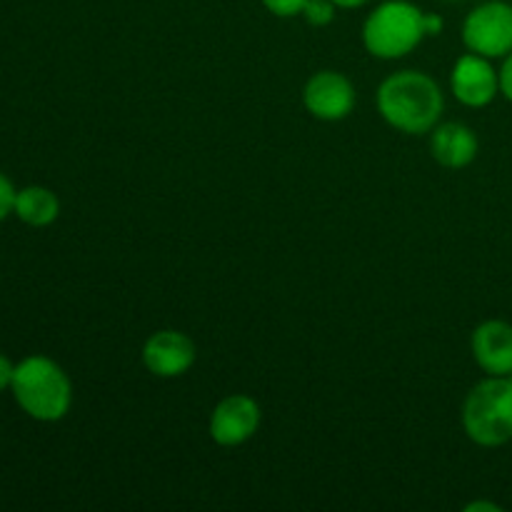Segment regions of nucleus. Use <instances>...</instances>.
Listing matches in <instances>:
<instances>
[{"mask_svg":"<svg viewBox=\"0 0 512 512\" xmlns=\"http://www.w3.org/2000/svg\"><path fill=\"white\" fill-rule=\"evenodd\" d=\"M305 3H308V0H263L265 8L273 15H278V18H293V15H300L303 13Z\"/></svg>","mask_w":512,"mask_h":512,"instance_id":"14","label":"nucleus"},{"mask_svg":"<svg viewBox=\"0 0 512 512\" xmlns=\"http://www.w3.org/2000/svg\"><path fill=\"white\" fill-rule=\"evenodd\" d=\"M500 93L512 103V53L505 55V63L500 68Z\"/></svg>","mask_w":512,"mask_h":512,"instance_id":"16","label":"nucleus"},{"mask_svg":"<svg viewBox=\"0 0 512 512\" xmlns=\"http://www.w3.org/2000/svg\"><path fill=\"white\" fill-rule=\"evenodd\" d=\"M425 38V13L410 0H385L363 25L365 50L380 60L405 58Z\"/></svg>","mask_w":512,"mask_h":512,"instance_id":"4","label":"nucleus"},{"mask_svg":"<svg viewBox=\"0 0 512 512\" xmlns=\"http://www.w3.org/2000/svg\"><path fill=\"white\" fill-rule=\"evenodd\" d=\"M15 188L3 173H0V220L8 218V213H13L15 208Z\"/></svg>","mask_w":512,"mask_h":512,"instance_id":"15","label":"nucleus"},{"mask_svg":"<svg viewBox=\"0 0 512 512\" xmlns=\"http://www.w3.org/2000/svg\"><path fill=\"white\" fill-rule=\"evenodd\" d=\"M450 3H458V0H450Z\"/></svg>","mask_w":512,"mask_h":512,"instance_id":"21","label":"nucleus"},{"mask_svg":"<svg viewBox=\"0 0 512 512\" xmlns=\"http://www.w3.org/2000/svg\"><path fill=\"white\" fill-rule=\"evenodd\" d=\"M463 43L483 58H505L512 53V5L488 0L468 13L463 23Z\"/></svg>","mask_w":512,"mask_h":512,"instance_id":"5","label":"nucleus"},{"mask_svg":"<svg viewBox=\"0 0 512 512\" xmlns=\"http://www.w3.org/2000/svg\"><path fill=\"white\" fill-rule=\"evenodd\" d=\"M475 510H490V512H500V505H493V503H470L465 512H475Z\"/></svg>","mask_w":512,"mask_h":512,"instance_id":"20","label":"nucleus"},{"mask_svg":"<svg viewBox=\"0 0 512 512\" xmlns=\"http://www.w3.org/2000/svg\"><path fill=\"white\" fill-rule=\"evenodd\" d=\"M303 103L313 118L335 123L345 120L355 108V88L338 70H320L310 75L303 90Z\"/></svg>","mask_w":512,"mask_h":512,"instance_id":"7","label":"nucleus"},{"mask_svg":"<svg viewBox=\"0 0 512 512\" xmlns=\"http://www.w3.org/2000/svg\"><path fill=\"white\" fill-rule=\"evenodd\" d=\"M443 28H445V23L440 15L425 13V35H440L443 33Z\"/></svg>","mask_w":512,"mask_h":512,"instance_id":"18","label":"nucleus"},{"mask_svg":"<svg viewBox=\"0 0 512 512\" xmlns=\"http://www.w3.org/2000/svg\"><path fill=\"white\" fill-rule=\"evenodd\" d=\"M463 428L483 448L512 440V375H488L470 390L463 405Z\"/></svg>","mask_w":512,"mask_h":512,"instance_id":"3","label":"nucleus"},{"mask_svg":"<svg viewBox=\"0 0 512 512\" xmlns=\"http://www.w3.org/2000/svg\"><path fill=\"white\" fill-rule=\"evenodd\" d=\"M333 3L343 10H353V8H363V5L370 3V0H333Z\"/></svg>","mask_w":512,"mask_h":512,"instance_id":"19","label":"nucleus"},{"mask_svg":"<svg viewBox=\"0 0 512 512\" xmlns=\"http://www.w3.org/2000/svg\"><path fill=\"white\" fill-rule=\"evenodd\" d=\"M195 343L180 330H158L143 345V363L155 378H180L195 365Z\"/></svg>","mask_w":512,"mask_h":512,"instance_id":"9","label":"nucleus"},{"mask_svg":"<svg viewBox=\"0 0 512 512\" xmlns=\"http://www.w3.org/2000/svg\"><path fill=\"white\" fill-rule=\"evenodd\" d=\"M13 375H15V365L10 363L8 358L0 355V390H5L8 385H13Z\"/></svg>","mask_w":512,"mask_h":512,"instance_id":"17","label":"nucleus"},{"mask_svg":"<svg viewBox=\"0 0 512 512\" xmlns=\"http://www.w3.org/2000/svg\"><path fill=\"white\" fill-rule=\"evenodd\" d=\"M450 90L468 108H485L500 93V75L490 65V58L468 53L458 58L450 73Z\"/></svg>","mask_w":512,"mask_h":512,"instance_id":"8","label":"nucleus"},{"mask_svg":"<svg viewBox=\"0 0 512 512\" xmlns=\"http://www.w3.org/2000/svg\"><path fill=\"white\" fill-rule=\"evenodd\" d=\"M375 103L385 123L408 135L430 133L445 108L440 85L420 70H400L388 75L380 83Z\"/></svg>","mask_w":512,"mask_h":512,"instance_id":"1","label":"nucleus"},{"mask_svg":"<svg viewBox=\"0 0 512 512\" xmlns=\"http://www.w3.org/2000/svg\"><path fill=\"white\" fill-rule=\"evenodd\" d=\"M13 213L18 215L23 223L33 225V228H45L53 223L60 213V203L55 198L53 190L40 188V185H30V188L20 190L15 195Z\"/></svg>","mask_w":512,"mask_h":512,"instance_id":"12","label":"nucleus"},{"mask_svg":"<svg viewBox=\"0 0 512 512\" xmlns=\"http://www.w3.org/2000/svg\"><path fill=\"white\" fill-rule=\"evenodd\" d=\"M430 153L443 168H468L478 155V138L463 123H443L430 130Z\"/></svg>","mask_w":512,"mask_h":512,"instance_id":"11","label":"nucleus"},{"mask_svg":"<svg viewBox=\"0 0 512 512\" xmlns=\"http://www.w3.org/2000/svg\"><path fill=\"white\" fill-rule=\"evenodd\" d=\"M260 428V405L250 395L235 393L220 400L210 415L208 433L213 443L223 448H238L248 443Z\"/></svg>","mask_w":512,"mask_h":512,"instance_id":"6","label":"nucleus"},{"mask_svg":"<svg viewBox=\"0 0 512 512\" xmlns=\"http://www.w3.org/2000/svg\"><path fill=\"white\" fill-rule=\"evenodd\" d=\"M470 350L488 375H512V325L505 320H485L473 330Z\"/></svg>","mask_w":512,"mask_h":512,"instance_id":"10","label":"nucleus"},{"mask_svg":"<svg viewBox=\"0 0 512 512\" xmlns=\"http://www.w3.org/2000/svg\"><path fill=\"white\" fill-rule=\"evenodd\" d=\"M335 10H338V5L333 3V0H308L303 8V18L308 20V25H313V28H325V25H330L335 20Z\"/></svg>","mask_w":512,"mask_h":512,"instance_id":"13","label":"nucleus"},{"mask_svg":"<svg viewBox=\"0 0 512 512\" xmlns=\"http://www.w3.org/2000/svg\"><path fill=\"white\" fill-rule=\"evenodd\" d=\"M13 395L20 408L35 420L55 423L65 418L73 403V388H70L68 375L63 373L58 363L43 355L25 358L15 365L13 375Z\"/></svg>","mask_w":512,"mask_h":512,"instance_id":"2","label":"nucleus"}]
</instances>
